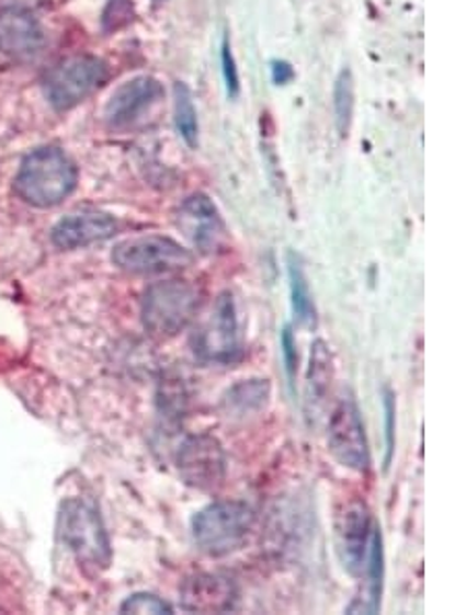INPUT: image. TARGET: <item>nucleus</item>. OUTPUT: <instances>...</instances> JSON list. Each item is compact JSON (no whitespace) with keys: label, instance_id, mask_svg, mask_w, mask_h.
<instances>
[{"label":"nucleus","instance_id":"1","mask_svg":"<svg viewBox=\"0 0 466 615\" xmlns=\"http://www.w3.org/2000/svg\"><path fill=\"white\" fill-rule=\"evenodd\" d=\"M77 185V168L58 148L32 151L19 168L15 191L25 204L55 207L62 204Z\"/></svg>","mask_w":466,"mask_h":615},{"label":"nucleus","instance_id":"2","mask_svg":"<svg viewBox=\"0 0 466 615\" xmlns=\"http://www.w3.org/2000/svg\"><path fill=\"white\" fill-rule=\"evenodd\" d=\"M253 528V508L237 500L209 503L191 521L195 545L209 558H224L242 549Z\"/></svg>","mask_w":466,"mask_h":615},{"label":"nucleus","instance_id":"3","mask_svg":"<svg viewBox=\"0 0 466 615\" xmlns=\"http://www.w3.org/2000/svg\"><path fill=\"white\" fill-rule=\"evenodd\" d=\"M204 293L189 280H162L151 284L141 300V319L149 334L172 338L197 316Z\"/></svg>","mask_w":466,"mask_h":615},{"label":"nucleus","instance_id":"4","mask_svg":"<svg viewBox=\"0 0 466 615\" xmlns=\"http://www.w3.org/2000/svg\"><path fill=\"white\" fill-rule=\"evenodd\" d=\"M58 531L79 563L95 572H102L111 566V539L98 510L90 503L81 500L62 503Z\"/></svg>","mask_w":466,"mask_h":615},{"label":"nucleus","instance_id":"5","mask_svg":"<svg viewBox=\"0 0 466 615\" xmlns=\"http://www.w3.org/2000/svg\"><path fill=\"white\" fill-rule=\"evenodd\" d=\"M112 261L129 274L158 276L191 265L193 255L181 242L160 235H148L118 242L112 251Z\"/></svg>","mask_w":466,"mask_h":615},{"label":"nucleus","instance_id":"6","mask_svg":"<svg viewBox=\"0 0 466 615\" xmlns=\"http://www.w3.org/2000/svg\"><path fill=\"white\" fill-rule=\"evenodd\" d=\"M109 81V67L98 56H71L58 62L44 81L48 102L56 111H69Z\"/></svg>","mask_w":466,"mask_h":615},{"label":"nucleus","instance_id":"7","mask_svg":"<svg viewBox=\"0 0 466 615\" xmlns=\"http://www.w3.org/2000/svg\"><path fill=\"white\" fill-rule=\"evenodd\" d=\"M193 353L214 365H230L241 358L239 317L230 293L216 298L212 314L193 335Z\"/></svg>","mask_w":466,"mask_h":615},{"label":"nucleus","instance_id":"8","mask_svg":"<svg viewBox=\"0 0 466 615\" xmlns=\"http://www.w3.org/2000/svg\"><path fill=\"white\" fill-rule=\"evenodd\" d=\"M328 447L336 460L354 472H367L372 466V454L367 433L361 419V410L351 396L342 398L330 417Z\"/></svg>","mask_w":466,"mask_h":615},{"label":"nucleus","instance_id":"9","mask_svg":"<svg viewBox=\"0 0 466 615\" xmlns=\"http://www.w3.org/2000/svg\"><path fill=\"white\" fill-rule=\"evenodd\" d=\"M177 468L185 485L200 491H214L226 479V454L214 435H191L179 447Z\"/></svg>","mask_w":466,"mask_h":615},{"label":"nucleus","instance_id":"10","mask_svg":"<svg viewBox=\"0 0 466 615\" xmlns=\"http://www.w3.org/2000/svg\"><path fill=\"white\" fill-rule=\"evenodd\" d=\"M177 226L185 235L186 241L204 255L218 253L226 242L223 216L204 193H195L181 204L177 212Z\"/></svg>","mask_w":466,"mask_h":615},{"label":"nucleus","instance_id":"11","mask_svg":"<svg viewBox=\"0 0 466 615\" xmlns=\"http://www.w3.org/2000/svg\"><path fill=\"white\" fill-rule=\"evenodd\" d=\"M372 512L363 502H351L338 522V551L349 574L363 577L372 549Z\"/></svg>","mask_w":466,"mask_h":615},{"label":"nucleus","instance_id":"12","mask_svg":"<svg viewBox=\"0 0 466 615\" xmlns=\"http://www.w3.org/2000/svg\"><path fill=\"white\" fill-rule=\"evenodd\" d=\"M237 584L224 574H193L181 586V607L191 614H226L237 607Z\"/></svg>","mask_w":466,"mask_h":615},{"label":"nucleus","instance_id":"13","mask_svg":"<svg viewBox=\"0 0 466 615\" xmlns=\"http://www.w3.org/2000/svg\"><path fill=\"white\" fill-rule=\"evenodd\" d=\"M164 95V88L154 77H135L112 93L106 104V121L111 127L123 129L139 121Z\"/></svg>","mask_w":466,"mask_h":615},{"label":"nucleus","instance_id":"14","mask_svg":"<svg viewBox=\"0 0 466 615\" xmlns=\"http://www.w3.org/2000/svg\"><path fill=\"white\" fill-rule=\"evenodd\" d=\"M44 46V32L37 19L23 9L0 11V53L11 58H32Z\"/></svg>","mask_w":466,"mask_h":615},{"label":"nucleus","instance_id":"15","mask_svg":"<svg viewBox=\"0 0 466 615\" xmlns=\"http://www.w3.org/2000/svg\"><path fill=\"white\" fill-rule=\"evenodd\" d=\"M116 232L114 218L104 212H75L53 228V241L60 249H79L93 242L106 241Z\"/></svg>","mask_w":466,"mask_h":615},{"label":"nucleus","instance_id":"16","mask_svg":"<svg viewBox=\"0 0 466 615\" xmlns=\"http://www.w3.org/2000/svg\"><path fill=\"white\" fill-rule=\"evenodd\" d=\"M365 589L361 595L354 596L353 603L346 607V614H377L382 603V586H384V543L382 533L375 526L372 537V549L365 568Z\"/></svg>","mask_w":466,"mask_h":615},{"label":"nucleus","instance_id":"17","mask_svg":"<svg viewBox=\"0 0 466 615\" xmlns=\"http://www.w3.org/2000/svg\"><path fill=\"white\" fill-rule=\"evenodd\" d=\"M270 379H242L235 384L224 396V405L228 412L249 414L263 409L270 400Z\"/></svg>","mask_w":466,"mask_h":615},{"label":"nucleus","instance_id":"18","mask_svg":"<svg viewBox=\"0 0 466 615\" xmlns=\"http://www.w3.org/2000/svg\"><path fill=\"white\" fill-rule=\"evenodd\" d=\"M288 282H291V305L300 326H316V305L305 278L303 265L295 253L288 255Z\"/></svg>","mask_w":466,"mask_h":615},{"label":"nucleus","instance_id":"19","mask_svg":"<svg viewBox=\"0 0 466 615\" xmlns=\"http://www.w3.org/2000/svg\"><path fill=\"white\" fill-rule=\"evenodd\" d=\"M174 125L179 135L185 139L189 148L197 146V133H200V125H197V111L193 104V95L189 92L185 83H177L174 86Z\"/></svg>","mask_w":466,"mask_h":615},{"label":"nucleus","instance_id":"20","mask_svg":"<svg viewBox=\"0 0 466 615\" xmlns=\"http://www.w3.org/2000/svg\"><path fill=\"white\" fill-rule=\"evenodd\" d=\"M332 379V354L323 340H316L311 346V363H309V396L323 398L330 388Z\"/></svg>","mask_w":466,"mask_h":615},{"label":"nucleus","instance_id":"21","mask_svg":"<svg viewBox=\"0 0 466 615\" xmlns=\"http://www.w3.org/2000/svg\"><path fill=\"white\" fill-rule=\"evenodd\" d=\"M354 109V81L351 69H344L338 75L334 86V116L336 127L340 135H346L351 121H353Z\"/></svg>","mask_w":466,"mask_h":615},{"label":"nucleus","instance_id":"22","mask_svg":"<svg viewBox=\"0 0 466 615\" xmlns=\"http://www.w3.org/2000/svg\"><path fill=\"white\" fill-rule=\"evenodd\" d=\"M123 614H172V605L167 603L160 596L151 595V593H135L127 596L121 605Z\"/></svg>","mask_w":466,"mask_h":615},{"label":"nucleus","instance_id":"23","mask_svg":"<svg viewBox=\"0 0 466 615\" xmlns=\"http://www.w3.org/2000/svg\"><path fill=\"white\" fill-rule=\"evenodd\" d=\"M384 410H386V460H384V465L388 468L394 446H396V400L390 390H386L384 394Z\"/></svg>","mask_w":466,"mask_h":615},{"label":"nucleus","instance_id":"24","mask_svg":"<svg viewBox=\"0 0 466 615\" xmlns=\"http://www.w3.org/2000/svg\"><path fill=\"white\" fill-rule=\"evenodd\" d=\"M280 346H282V358H284V365H286V373H288L291 379H295L298 367L297 340H295L291 328L282 330Z\"/></svg>","mask_w":466,"mask_h":615},{"label":"nucleus","instance_id":"25","mask_svg":"<svg viewBox=\"0 0 466 615\" xmlns=\"http://www.w3.org/2000/svg\"><path fill=\"white\" fill-rule=\"evenodd\" d=\"M223 73L228 95L235 98L239 93V73H237V65H235V58H232L228 42H224L223 46Z\"/></svg>","mask_w":466,"mask_h":615},{"label":"nucleus","instance_id":"26","mask_svg":"<svg viewBox=\"0 0 466 615\" xmlns=\"http://www.w3.org/2000/svg\"><path fill=\"white\" fill-rule=\"evenodd\" d=\"M111 15H116V18H112L111 23L106 25V30H118L121 25L129 23L130 19H133V4H130V0H111L104 18H111Z\"/></svg>","mask_w":466,"mask_h":615},{"label":"nucleus","instance_id":"27","mask_svg":"<svg viewBox=\"0 0 466 615\" xmlns=\"http://www.w3.org/2000/svg\"><path fill=\"white\" fill-rule=\"evenodd\" d=\"M293 79V69L286 62H274V81L276 83H286Z\"/></svg>","mask_w":466,"mask_h":615},{"label":"nucleus","instance_id":"28","mask_svg":"<svg viewBox=\"0 0 466 615\" xmlns=\"http://www.w3.org/2000/svg\"><path fill=\"white\" fill-rule=\"evenodd\" d=\"M156 2H164V0H156Z\"/></svg>","mask_w":466,"mask_h":615}]
</instances>
